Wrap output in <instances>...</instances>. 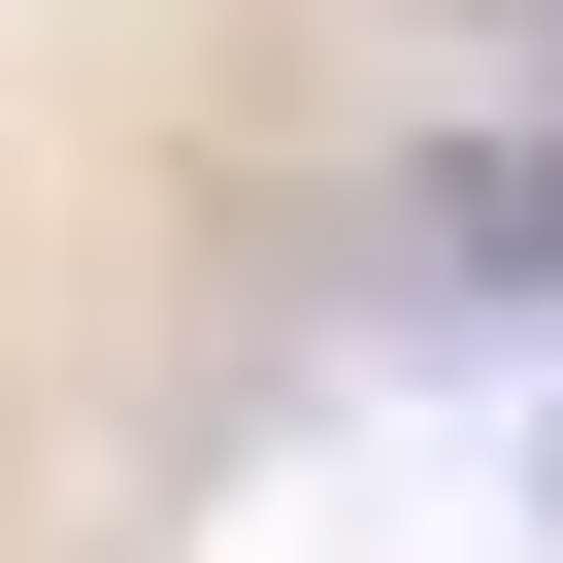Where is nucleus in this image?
Listing matches in <instances>:
<instances>
[{
	"instance_id": "obj_1",
	"label": "nucleus",
	"mask_w": 563,
	"mask_h": 563,
	"mask_svg": "<svg viewBox=\"0 0 563 563\" xmlns=\"http://www.w3.org/2000/svg\"><path fill=\"white\" fill-rule=\"evenodd\" d=\"M398 299H497V332H563V133H464V166H398Z\"/></svg>"
}]
</instances>
